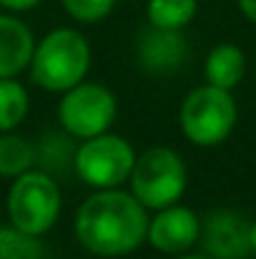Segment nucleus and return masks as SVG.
Masks as SVG:
<instances>
[{
	"label": "nucleus",
	"mask_w": 256,
	"mask_h": 259,
	"mask_svg": "<svg viewBox=\"0 0 256 259\" xmlns=\"http://www.w3.org/2000/svg\"><path fill=\"white\" fill-rule=\"evenodd\" d=\"M148 234L146 206L126 191L100 189L76 214V237L90 254L123 257L136 252Z\"/></svg>",
	"instance_id": "f257e3e1"
},
{
	"label": "nucleus",
	"mask_w": 256,
	"mask_h": 259,
	"mask_svg": "<svg viewBox=\"0 0 256 259\" xmlns=\"http://www.w3.org/2000/svg\"><path fill=\"white\" fill-rule=\"evenodd\" d=\"M90 68V46L73 28L50 30L33 51L30 58V81L35 86L66 93L78 86Z\"/></svg>",
	"instance_id": "f03ea898"
},
{
	"label": "nucleus",
	"mask_w": 256,
	"mask_h": 259,
	"mask_svg": "<svg viewBox=\"0 0 256 259\" xmlns=\"http://www.w3.org/2000/svg\"><path fill=\"white\" fill-rule=\"evenodd\" d=\"M131 194L146 209H164L178 201L186 189V164L169 146H153L136 159L131 171Z\"/></svg>",
	"instance_id": "7ed1b4c3"
},
{
	"label": "nucleus",
	"mask_w": 256,
	"mask_h": 259,
	"mask_svg": "<svg viewBox=\"0 0 256 259\" xmlns=\"http://www.w3.org/2000/svg\"><path fill=\"white\" fill-rule=\"evenodd\" d=\"M236 126V103L226 88L201 86L181 106V128L196 146H216Z\"/></svg>",
	"instance_id": "20e7f679"
},
{
	"label": "nucleus",
	"mask_w": 256,
	"mask_h": 259,
	"mask_svg": "<svg viewBox=\"0 0 256 259\" xmlns=\"http://www.w3.org/2000/svg\"><path fill=\"white\" fill-rule=\"evenodd\" d=\"M10 224L28 234H45L61 214L58 184L43 171H23L15 176L8 194Z\"/></svg>",
	"instance_id": "39448f33"
},
{
	"label": "nucleus",
	"mask_w": 256,
	"mask_h": 259,
	"mask_svg": "<svg viewBox=\"0 0 256 259\" xmlns=\"http://www.w3.org/2000/svg\"><path fill=\"white\" fill-rule=\"evenodd\" d=\"M133 164H136L133 146L116 134H98L93 139H85L83 146L73 154L76 174L95 189L121 186L131 176Z\"/></svg>",
	"instance_id": "423d86ee"
},
{
	"label": "nucleus",
	"mask_w": 256,
	"mask_h": 259,
	"mask_svg": "<svg viewBox=\"0 0 256 259\" xmlns=\"http://www.w3.org/2000/svg\"><path fill=\"white\" fill-rule=\"evenodd\" d=\"M116 96L100 83H78L68 88L58 106V118L66 134L76 139H93L98 134H106L111 123L116 121Z\"/></svg>",
	"instance_id": "0eeeda50"
},
{
	"label": "nucleus",
	"mask_w": 256,
	"mask_h": 259,
	"mask_svg": "<svg viewBox=\"0 0 256 259\" xmlns=\"http://www.w3.org/2000/svg\"><path fill=\"white\" fill-rule=\"evenodd\" d=\"M201 239L214 259H244L251 252V224L236 211H214L203 227Z\"/></svg>",
	"instance_id": "6e6552de"
},
{
	"label": "nucleus",
	"mask_w": 256,
	"mask_h": 259,
	"mask_svg": "<svg viewBox=\"0 0 256 259\" xmlns=\"http://www.w3.org/2000/svg\"><path fill=\"white\" fill-rule=\"evenodd\" d=\"M198 237H201V222L196 211L176 204L159 209V214L148 222V234H146V239L166 254H181L191 249L198 242Z\"/></svg>",
	"instance_id": "1a4fd4ad"
},
{
	"label": "nucleus",
	"mask_w": 256,
	"mask_h": 259,
	"mask_svg": "<svg viewBox=\"0 0 256 259\" xmlns=\"http://www.w3.org/2000/svg\"><path fill=\"white\" fill-rule=\"evenodd\" d=\"M136 56L148 73H173L186 58V38L178 30L151 25L138 35Z\"/></svg>",
	"instance_id": "9d476101"
},
{
	"label": "nucleus",
	"mask_w": 256,
	"mask_h": 259,
	"mask_svg": "<svg viewBox=\"0 0 256 259\" xmlns=\"http://www.w3.org/2000/svg\"><path fill=\"white\" fill-rule=\"evenodd\" d=\"M33 51L35 40L30 28L13 15H0V78H15L30 66Z\"/></svg>",
	"instance_id": "9b49d317"
},
{
	"label": "nucleus",
	"mask_w": 256,
	"mask_h": 259,
	"mask_svg": "<svg viewBox=\"0 0 256 259\" xmlns=\"http://www.w3.org/2000/svg\"><path fill=\"white\" fill-rule=\"evenodd\" d=\"M244 71H246V61H244V53L239 46L221 43L206 58V78L211 86L231 91L244 78Z\"/></svg>",
	"instance_id": "f8f14e48"
},
{
	"label": "nucleus",
	"mask_w": 256,
	"mask_h": 259,
	"mask_svg": "<svg viewBox=\"0 0 256 259\" xmlns=\"http://www.w3.org/2000/svg\"><path fill=\"white\" fill-rule=\"evenodd\" d=\"M30 98L15 78H0V134L13 131L28 116Z\"/></svg>",
	"instance_id": "ddd939ff"
},
{
	"label": "nucleus",
	"mask_w": 256,
	"mask_h": 259,
	"mask_svg": "<svg viewBox=\"0 0 256 259\" xmlns=\"http://www.w3.org/2000/svg\"><path fill=\"white\" fill-rule=\"evenodd\" d=\"M33 154L35 151L25 139H20L10 131H3L0 134V176L15 179L23 171H28L35 159Z\"/></svg>",
	"instance_id": "4468645a"
},
{
	"label": "nucleus",
	"mask_w": 256,
	"mask_h": 259,
	"mask_svg": "<svg viewBox=\"0 0 256 259\" xmlns=\"http://www.w3.org/2000/svg\"><path fill=\"white\" fill-rule=\"evenodd\" d=\"M198 0H148V23L156 28L181 30L196 15Z\"/></svg>",
	"instance_id": "2eb2a0df"
},
{
	"label": "nucleus",
	"mask_w": 256,
	"mask_h": 259,
	"mask_svg": "<svg viewBox=\"0 0 256 259\" xmlns=\"http://www.w3.org/2000/svg\"><path fill=\"white\" fill-rule=\"evenodd\" d=\"M0 259H43V244L35 234L18 227H0Z\"/></svg>",
	"instance_id": "dca6fc26"
},
{
	"label": "nucleus",
	"mask_w": 256,
	"mask_h": 259,
	"mask_svg": "<svg viewBox=\"0 0 256 259\" xmlns=\"http://www.w3.org/2000/svg\"><path fill=\"white\" fill-rule=\"evenodd\" d=\"M116 0H63V8L71 18L81 23H98L113 10Z\"/></svg>",
	"instance_id": "f3484780"
},
{
	"label": "nucleus",
	"mask_w": 256,
	"mask_h": 259,
	"mask_svg": "<svg viewBox=\"0 0 256 259\" xmlns=\"http://www.w3.org/2000/svg\"><path fill=\"white\" fill-rule=\"evenodd\" d=\"M40 0H0V5L5 8V10H13V13H20V10H30V8H35Z\"/></svg>",
	"instance_id": "a211bd4d"
},
{
	"label": "nucleus",
	"mask_w": 256,
	"mask_h": 259,
	"mask_svg": "<svg viewBox=\"0 0 256 259\" xmlns=\"http://www.w3.org/2000/svg\"><path fill=\"white\" fill-rule=\"evenodd\" d=\"M239 8H241V13H244L249 20L256 23V0H239Z\"/></svg>",
	"instance_id": "6ab92c4d"
},
{
	"label": "nucleus",
	"mask_w": 256,
	"mask_h": 259,
	"mask_svg": "<svg viewBox=\"0 0 256 259\" xmlns=\"http://www.w3.org/2000/svg\"><path fill=\"white\" fill-rule=\"evenodd\" d=\"M251 249L256 252V222L251 224Z\"/></svg>",
	"instance_id": "aec40b11"
},
{
	"label": "nucleus",
	"mask_w": 256,
	"mask_h": 259,
	"mask_svg": "<svg viewBox=\"0 0 256 259\" xmlns=\"http://www.w3.org/2000/svg\"><path fill=\"white\" fill-rule=\"evenodd\" d=\"M176 259H214V257H201V254H183V257H176Z\"/></svg>",
	"instance_id": "412c9836"
}]
</instances>
